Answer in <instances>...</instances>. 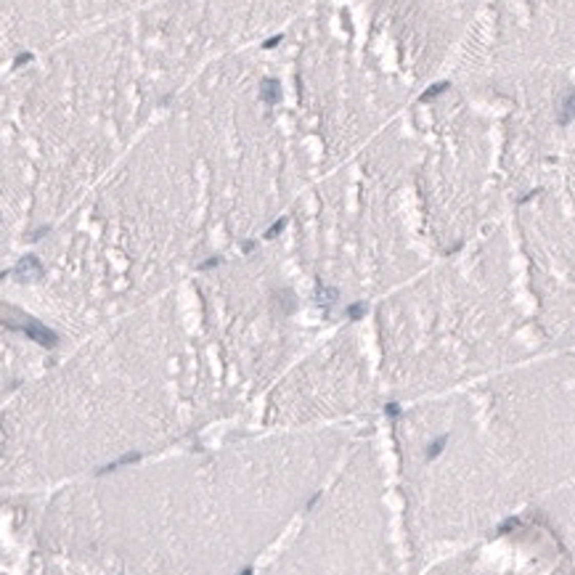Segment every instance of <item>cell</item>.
<instances>
[{
  "label": "cell",
  "instance_id": "cell-1",
  "mask_svg": "<svg viewBox=\"0 0 575 575\" xmlns=\"http://www.w3.org/2000/svg\"><path fill=\"white\" fill-rule=\"evenodd\" d=\"M13 276L19 278V281H35V278H40L43 276V265H40V260L37 257H24V260H19V265L13 268Z\"/></svg>",
  "mask_w": 575,
  "mask_h": 575
},
{
  "label": "cell",
  "instance_id": "cell-2",
  "mask_svg": "<svg viewBox=\"0 0 575 575\" xmlns=\"http://www.w3.org/2000/svg\"><path fill=\"white\" fill-rule=\"evenodd\" d=\"M22 329H24L29 337H32L35 342H40L43 347H53V345H56V339H58V337H56V332H51L48 326H43V323H37V321H29V323H24Z\"/></svg>",
  "mask_w": 575,
  "mask_h": 575
},
{
  "label": "cell",
  "instance_id": "cell-3",
  "mask_svg": "<svg viewBox=\"0 0 575 575\" xmlns=\"http://www.w3.org/2000/svg\"><path fill=\"white\" fill-rule=\"evenodd\" d=\"M262 98H265L268 104L281 101V85H278V80H265V83H262Z\"/></svg>",
  "mask_w": 575,
  "mask_h": 575
},
{
  "label": "cell",
  "instance_id": "cell-4",
  "mask_svg": "<svg viewBox=\"0 0 575 575\" xmlns=\"http://www.w3.org/2000/svg\"><path fill=\"white\" fill-rule=\"evenodd\" d=\"M138 459H141V454H128V456H122V459H114L112 464H106V467H101V472H114V469H119V467H128V464L138 461Z\"/></svg>",
  "mask_w": 575,
  "mask_h": 575
},
{
  "label": "cell",
  "instance_id": "cell-5",
  "mask_svg": "<svg viewBox=\"0 0 575 575\" xmlns=\"http://www.w3.org/2000/svg\"><path fill=\"white\" fill-rule=\"evenodd\" d=\"M284 225H286V220H284V217H281V220H278L276 225H271V228L265 231V239H273V236H276V234H278V231H281Z\"/></svg>",
  "mask_w": 575,
  "mask_h": 575
},
{
  "label": "cell",
  "instance_id": "cell-6",
  "mask_svg": "<svg viewBox=\"0 0 575 575\" xmlns=\"http://www.w3.org/2000/svg\"><path fill=\"white\" fill-rule=\"evenodd\" d=\"M363 310H366L363 305H355V307H350V310H347V313H350L353 318H361V316H363Z\"/></svg>",
  "mask_w": 575,
  "mask_h": 575
},
{
  "label": "cell",
  "instance_id": "cell-7",
  "mask_svg": "<svg viewBox=\"0 0 575 575\" xmlns=\"http://www.w3.org/2000/svg\"><path fill=\"white\" fill-rule=\"evenodd\" d=\"M217 262H220V257H212V260H207V262H201V271H207V268H215Z\"/></svg>",
  "mask_w": 575,
  "mask_h": 575
},
{
  "label": "cell",
  "instance_id": "cell-8",
  "mask_svg": "<svg viewBox=\"0 0 575 575\" xmlns=\"http://www.w3.org/2000/svg\"><path fill=\"white\" fill-rule=\"evenodd\" d=\"M278 40H281V37H271V40L265 43V48H276V45H278Z\"/></svg>",
  "mask_w": 575,
  "mask_h": 575
},
{
  "label": "cell",
  "instance_id": "cell-9",
  "mask_svg": "<svg viewBox=\"0 0 575 575\" xmlns=\"http://www.w3.org/2000/svg\"><path fill=\"white\" fill-rule=\"evenodd\" d=\"M239 575H252V567H247V570H241Z\"/></svg>",
  "mask_w": 575,
  "mask_h": 575
}]
</instances>
